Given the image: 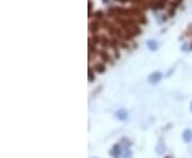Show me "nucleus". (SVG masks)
Wrapping results in <instances>:
<instances>
[{
    "mask_svg": "<svg viewBox=\"0 0 192 158\" xmlns=\"http://www.w3.org/2000/svg\"><path fill=\"white\" fill-rule=\"evenodd\" d=\"M120 149H121V148H120V146H115L113 149H112L111 154L113 155V156L115 157V158H119V157L121 156V155H122V152H123V151H122V150H120Z\"/></svg>",
    "mask_w": 192,
    "mask_h": 158,
    "instance_id": "4",
    "label": "nucleus"
},
{
    "mask_svg": "<svg viewBox=\"0 0 192 158\" xmlns=\"http://www.w3.org/2000/svg\"><path fill=\"white\" fill-rule=\"evenodd\" d=\"M127 117H128V113L125 108L119 109L118 113H116V118H118L119 120H126Z\"/></svg>",
    "mask_w": 192,
    "mask_h": 158,
    "instance_id": "3",
    "label": "nucleus"
},
{
    "mask_svg": "<svg viewBox=\"0 0 192 158\" xmlns=\"http://www.w3.org/2000/svg\"><path fill=\"white\" fill-rule=\"evenodd\" d=\"M122 155H123V157H124V158H131L132 153H131V151H130L129 149H124V150H123V152H122Z\"/></svg>",
    "mask_w": 192,
    "mask_h": 158,
    "instance_id": "7",
    "label": "nucleus"
},
{
    "mask_svg": "<svg viewBox=\"0 0 192 158\" xmlns=\"http://www.w3.org/2000/svg\"><path fill=\"white\" fill-rule=\"evenodd\" d=\"M190 108H191V111H192V102H191V105H190Z\"/></svg>",
    "mask_w": 192,
    "mask_h": 158,
    "instance_id": "8",
    "label": "nucleus"
},
{
    "mask_svg": "<svg viewBox=\"0 0 192 158\" xmlns=\"http://www.w3.org/2000/svg\"><path fill=\"white\" fill-rule=\"evenodd\" d=\"M147 47H149V50H152V51H155V50L158 49V44L156 43L155 40H149L147 41Z\"/></svg>",
    "mask_w": 192,
    "mask_h": 158,
    "instance_id": "5",
    "label": "nucleus"
},
{
    "mask_svg": "<svg viewBox=\"0 0 192 158\" xmlns=\"http://www.w3.org/2000/svg\"><path fill=\"white\" fill-rule=\"evenodd\" d=\"M164 149H165V146L162 142H159V143L157 144V146H156V150H157L158 154H162V153L164 152Z\"/></svg>",
    "mask_w": 192,
    "mask_h": 158,
    "instance_id": "6",
    "label": "nucleus"
},
{
    "mask_svg": "<svg viewBox=\"0 0 192 158\" xmlns=\"http://www.w3.org/2000/svg\"><path fill=\"white\" fill-rule=\"evenodd\" d=\"M161 78H162V74H161L160 72H158V71L153 72V73L149 76V82L151 83V84H156V83H158L161 80Z\"/></svg>",
    "mask_w": 192,
    "mask_h": 158,
    "instance_id": "1",
    "label": "nucleus"
},
{
    "mask_svg": "<svg viewBox=\"0 0 192 158\" xmlns=\"http://www.w3.org/2000/svg\"><path fill=\"white\" fill-rule=\"evenodd\" d=\"M183 139L186 143L192 141V131L191 129H185L184 133H183Z\"/></svg>",
    "mask_w": 192,
    "mask_h": 158,
    "instance_id": "2",
    "label": "nucleus"
}]
</instances>
